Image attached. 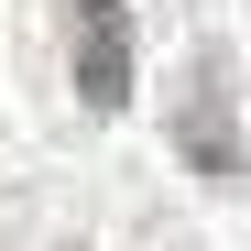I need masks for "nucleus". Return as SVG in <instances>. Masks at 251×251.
Returning a JSON list of instances; mask_svg holds the SVG:
<instances>
[{
    "label": "nucleus",
    "instance_id": "nucleus-2",
    "mask_svg": "<svg viewBox=\"0 0 251 251\" xmlns=\"http://www.w3.org/2000/svg\"><path fill=\"white\" fill-rule=\"evenodd\" d=\"M175 142H186L197 175H240V142H229V76H219V55L197 66V88H186V109H175Z\"/></svg>",
    "mask_w": 251,
    "mask_h": 251
},
{
    "label": "nucleus",
    "instance_id": "nucleus-1",
    "mask_svg": "<svg viewBox=\"0 0 251 251\" xmlns=\"http://www.w3.org/2000/svg\"><path fill=\"white\" fill-rule=\"evenodd\" d=\"M66 66H76V99L99 120L131 109V11L120 0H66Z\"/></svg>",
    "mask_w": 251,
    "mask_h": 251
}]
</instances>
